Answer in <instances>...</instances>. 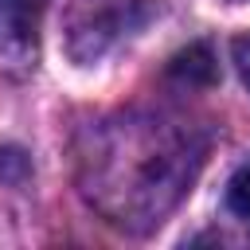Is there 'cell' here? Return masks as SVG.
<instances>
[{
    "label": "cell",
    "instance_id": "cell-1",
    "mask_svg": "<svg viewBox=\"0 0 250 250\" xmlns=\"http://www.w3.org/2000/svg\"><path fill=\"white\" fill-rule=\"evenodd\" d=\"M43 0H0V47L16 59L35 55Z\"/></svg>",
    "mask_w": 250,
    "mask_h": 250
},
{
    "label": "cell",
    "instance_id": "cell-2",
    "mask_svg": "<svg viewBox=\"0 0 250 250\" xmlns=\"http://www.w3.org/2000/svg\"><path fill=\"white\" fill-rule=\"evenodd\" d=\"M168 74L184 86H211L219 78V66H215V55L207 43H191L188 51H180L168 66Z\"/></svg>",
    "mask_w": 250,
    "mask_h": 250
},
{
    "label": "cell",
    "instance_id": "cell-3",
    "mask_svg": "<svg viewBox=\"0 0 250 250\" xmlns=\"http://www.w3.org/2000/svg\"><path fill=\"white\" fill-rule=\"evenodd\" d=\"M227 207L238 219H250V164H242L227 184Z\"/></svg>",
    "mask_w": 250,
    "mask_h": 250
},
{
    "label": "cell",
    "instance_id": "cell-4",
    "mask_svg": "<svg viewBox=\"0 0 250 250\" xmlns=\"http://www.w3.org/2000/svg\"><path fill=\"white\" fill-rule=\"evenodd\" d=\"M230 55H234V66H238V78L250 86V31H242L234 43H230Z\"/></svg>",
    "mask_w": 250,
    "mask_h": 250
}]
</instances>
